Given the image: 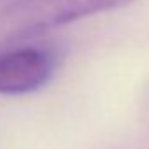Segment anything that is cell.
<instances>
[{
	"mask_svg": "<svg viewBox=\"0 0 149 149\" xmlns=\"http://www.w3.org/2000/svg\"><path fill=\"white\" fill-rule=\"evenodd\" d=\"M135 0H13L0 11V47L90 16L119 11Z\"/></svg>",
	"mask_w": 149,
	"mask_h": 149,
	"instance_id": "cell-1",
	"label": "cell"
},
{
	"mask_svg": "<svg viewBox=\"0 0 149 149\" xmlns=\"http://www.w3.org/2000/svg\"><path fill=\"white\" fill-rule=\"evenodd\" d=\"M56 70V58L39 46L4 47L0 53V95L19 97L44 88Z\"/></svg>",
	"mask_w": 149,
	"mask_h": 149,
	"instance_id": "cell-2",
	"label": "cell"
}]
</instances>
